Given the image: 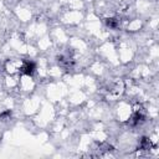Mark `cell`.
<instances>
[{"instance_id":"6da1fadb","label":"cell","mask_w":159,"mask_h":159,"mask_svg":"<svg viewBox=\"0 0 159 159\" xmlns=\"http://www.w3.org/2000/svg\"><path fill=\"white\" fill-rule=\"evenodd\" d=\"M35 68H36V66H35V63L32 61H25L22 63V66L20 67V72L24 73V75L31 76L35 72Z\"/></svg>"},{"instance_id":"7a4b0ae2","label":"cell","mask_w":159,"mask_h":159,"mask_svg":"<svg viewBox=\"0 0 159 159\" xmlns=\"http://www.w3.org/2000/svg\"><path fill=\"white\" fill-rule=\"evenodd\" d=\"M143 120H144L143 113H142L140 111H135V112L130 116V118H129V124H130V125H138V124H140Z\"/></svg>"},{"instance_id":"3957f363","label":"cell","mask_w":159,"mask_h":159,"mask_svg":"<svg viewBox=\"0 0 159 159\" xmlns=\"http://www.w3.org/2000/svg\"><path fill=\"white\" fill-rule=\"evenodd\" d=\"M139 148L142 149V150H148V149H150L152 148V142L148 139V138H142L140 139V142H139Z\"/></svg>"},{"instance_id":"277c9868","label":"cell","mask_w":159,"mask_h":159,"mask_svg":"<svg viewBox=\"0 0 159 159\" xmlns=\"http://www.w3.org/2000/svg\"><path fill=\"white\" fill-rule=\"evenodd\" d=\"M106 24H107V26L111 27V29H117V27L119 26V21H118L117 19H114V17L107 19V20H106Z\"/></svg>"},{"instance_id":"5b68a950","label":"cell","mask_w":159,"mask_h":159,"mask_svg":"<svg viewBox=\"0 0 159 159\" xmlns=\"http://www.w3.org/2000/svg\"><path fill=\"white\" fill-rule=\"evenodd\" d=\"M11 113H10V111H6V112H4V113H1L0 114V118H6V117H9Z\"/></svg>"}]
</instances>
